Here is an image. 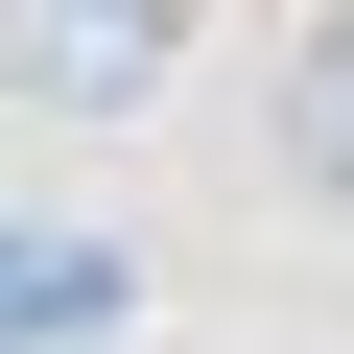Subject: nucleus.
I'll return each mask as SVG.
<instances>
[{
  "label": "nucleus",
  "instance_id": "2",
  "mask_svg": "<svg viewBox=\"0 0 354 354\" xmlns=\"http://www.w3.org/2000/svg\"><path fill=\"white\" fill-rule=\"evenodd\" d=\"M283 189H307V213H354V0L307 24V71H283Z\"/></svg>",
  "mask_w": 354,
  "mask_h": 354
},
{
  "label": "nucleus",
  "instance_id": "1",
  "mask_svg": "<svg viewBox=\"0 0 354 354\" xmlns=\"http://www.w3.org/2000/svg\"><path fill=\"white\" fill-rule=\"evenodd\" d=\"M0 71H24L48 118H165V71H189V0H0Z\"/></svg>",
  "mask_w": 354,
  "mask_h": 354
},
{
  "label": "nucleus",
  "instance_id": "3",
  "mask_svg": "<svg viewBox=\"0 0 354 354\" xmlns=\"http://www.w3.org/2000/svg\"><path fill=\"white\" fill-rule=\"evenodd\" d=\"M24 260H48V236H0V330H24Z\"/></svg>",
  "mask_w": 354,
  "mask_h": 354
}]
</instances>
